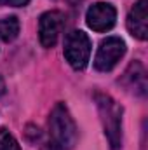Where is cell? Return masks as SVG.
<instances>
[{"label": "cell", "instance_id": "cell-5", "mask_svg": "<svg viewBox=\"0 0 148 150\" xmlns=\"http://www.w3.org/2000/svg\"><path fill=\"white\" fill-rule=\"evenodd\" d=\"M87 26L94 32H108L115 26L117 11L108 2H96L85 12Z\"/></svg>", "mask_w": 148, "mask_h": 150}, {"label": "cell", "instance_id": "cell-8", "mask_svg": "<svg viewBox=\"0 0 148 150\" xmlns=\"http://www.w3.org/2000/svg\"><path fill=\"white\" fill-rule=\"evenodd\" d=\"M125 80H129V86L134 87V93L140 96H145L147 93V72L141 63L134 61L125 70Z\"/></svg>", "mask_w": 148, "mask_h": 150}, {"label": "cell", "instance_id": "cell-2", "mask_svg": "<svg viewBox=\"0 0 148 150\" xmlns=\"http://www.w3.org/2000/svg\"><path fill=\"white\" fill-rule=\"evenodd\" d=\"M94 100L98 105V112L101 115L105 136L108 138L111 149L118 150L122 147V108L108 94H96Z\"/></svg>", "mask_w": 148, "mask_h": 150}, {"label": "cell", "instance_id": "cell-11", "mask_svg": "<svg viewBox=\"0 0 148 150\" xmlns=\"http://www.w3.org/2000/svg\"><path fill=\"white\" fill-rule=\"evenodd\" d=\"M30 0H0V5H7V7H23L26 5Z\"/></svg>", "mask_w": 148, "mask_h": 150}, {"label": "cell", "instance_id": "cell-4", "mask_svg": "<svg viewBox=\"0 0 148 150\" xmlns=\"http://www.w3.org/2000/svg\"><path fill=\"white\" fill-rule=\"evenodd\" d=\"M125 54V42L120 37H106L98 47L94 56V68L99 72L113 70Z\"/></svg>", "mask_w": 148, "mask_h": 150}, {"label": "cell", "instance_id": "cell-9", "mask_svg": "<svg viewBox=\"0 0 148 150\" xmlns=\"http://www.w3.org/2000/svg\"><path fill=\"white\" fill-rule=\"evenodd\" d=\"M19 35V21L16 16H7L0 19V38L4 42H12Z\"/></svg>", "mask_w": 148, "mask_h": 150}, {"label": "cell", "instance_id": "cell-6", "mask_svg": "<svg viewBox=\"0 0 148 150\" xmlns=\"http://www.w3.org/2000/svg\"><path fill=\"white\" fill-rule=\"evenodd\" d=\"M63 14L59 11H47L40 16L38 21V38L44 47H52L63 28Z\"/></svg>", "mask_w": 148, "mask_h": 150}, {"label": "cell", "instance_id": "cell-7", "mask_svg": "<svg viewBox=\"0 0 148 150\" xmlns=\"http://www.w3.org/2000/svg\"><path fill=\"white\" fill-rule=\"evenodd\" d=\"M147 0H138L134 7L129 11L127 16V30L131 35L140 40H147L148 37V14H147Z\"/></svg>", "mask_w": 148, "mask_h": 150}, {"label": "cell", "instance_id": "cell-3", "mask_svg": "<svg viewBox=\"0 0 148 150\" xmlns=\"http://www.w3.org/2000/svg\"><path fill=\"white\" fill-rule=\"evenodd\" d=\"M65 58L73 70H84L91 58V40L85 32L72 30L65 38Z\"/></svg>", "mask_w": 148, "mask_h": 150}, {"label": "cell", "instance_id": "cell-1", "mask_svg": "<svg viewBox=\"0 0 148 150\" xmlns=\"http://www.w3.org/2000/svg\"><path fill=\"white\" fill-rule=\"evenodd\" d=\"M78 133L65 103H56L49 117V142L45 150H72Z\"/></svg>", "mask_w": 148, "mask_h": 150}, {"label": "cell", "instance_id": "cell-10", "mask_svg": "<svg viewBox=\"0 0 148 150\" xmlns=\"http://www.w3.org/2000/svg\"><path fill=\"white\" fill-rule=\"evenodd\" d=\"M0 150H21L18 140L5 127H0Z\"/></svg>", "mask_w": 148, "mask_h": 150}, {"label": "cell", "instance_id": "cell-12", "mask_svg": "<svg viewBox=\"0 0 148 150\" xmlns=\"http://www.w3.org/2000/svg\"><path fill=\"white\" fill-rule=\"evenodd\" d=\"M5 93V82H4V79L0 77V96Z\"/></svg>", "mask_w": 148, "mask_h": 150}]
</instances>
